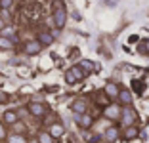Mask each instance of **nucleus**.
Listing matches in <instances>:
<instances>
[{
  "instance_id": "obj_1",
  "label": "nucleus",
  "mask_w": 149,
  "mask_h": 143,
  "mask_svg": "<svg viewBox=\"0 0 149 143\" xmlns=\"http://www.w3.org/2000/svg\"><path fill=\"white\" fill-rule=\"evenodd\" d=\"M52 19H54V25H56L57 29H63V27H65V21H67V10H65V6L61 4V0H57V2H56V8H54Z\"/></svg>"
},
{
  "instance_id": "obj_2",
  "label": "nucleus",
  "mask_w": 149,
  "mask_h": 143,
  "mask_svg": "<svg viewBox=\"0 0 149 143\" xmlns=\"http://www.w3.org/2000/svg\"><path fill=\"white\" fill-rule=\"evenodd\" d=\"M84 76H86V73L82 71V67H80V65H74V67H71V69L67 71L65 82H67V84H77L79 80H82Z\"/></svg>"
},
{
  "instance_id": "obj_3",
  "label": "nucleus",
  "mask_w": 149,
  "mask_h": 143,
  "mask_svg": "<svg viewBox=\"0 0 149 143\" xmlns=\"http://www.w3.org/2000/svg\"><path fill=\"white\" fill-rule=\"evenodd\" d=\"M136 118H138V115L130 105H124V107L120 109V120H123L124 126H132L134 122H136Z\"/></svg>"
},
{
  "instance_id": "obj_4",
  "label": "nucleus",
  "mask_w": 149,
  "mask_h": 143,
  "mask_svg": "<svg viewBox=\"0 0 149 143\" xmlns=\"http://www.w3.org/2000/svg\"><path fill=\"white\" fill-rule=\"evenodd\" d=\"M40 50H42V44L38 40H29L25 44V53H29V56H36Z\"/></svg>"
},
{
  "instance_id": "obj_5",
  "label": "nucleus",
  "mask_w": 149,
  "mask_h": 143,
  "mask_svg": "<svg viewBox=\"0 0 149 143\" xmlns=\"http://www.w3.org/2000/svg\"><path fill=\"white\" fill-rule=\"evenodd\" d=\"M77 124H79L80 128H84V130H88V128L94 124V118L90 117V115H86V113L77 115Z\"/></svg>"
},
{
  "instance_id": "obj_6",
  "label": "nucleus",
  "mask_w": 149,
  "mask_h": 143,
  "mask_svg": "<svg viewBox=\"0 0 149 143\" xmlns=\"http://www.w3.org/2000/svg\"><path fill=\"white\" fill-rule=\"evenodd\" d=\"M29 113L33 117H44L46 115V107L42 103H29Z\"/></svg>"
},
{
  "instance_id": "obj_7",
  "label": "nucleus",
  "mask_w": 149,
  "mask_h": 143,
  "mask_svg": "<svg viewBox=\"0 0 149 143\" xmlns=\"http://www.w3.org/2000/svg\"><path fill=\"white\" fill-rule=\"evenodd\" d=\"M118 90H120V88H118L115 82H107L105 88H103V92H105V95L109 97V99H115V97H117V95H118Z\"/></svg>"
},
{
  "instance_id": "obj_8",
  "label": "nucleus",
  "mask_w": 149,
  "mask_h": 143,
  "mask_svg": "<svg viewBox=\"0 0 149 143\" xmlns=\"http://www.w3.org/2000/svg\"><path fill=\"white\" fill-rule=\"evenodd\" d=\"M103 115H105L107 118H120V109L117 107V105H107L105 111H103Z\"/></svg>"
},
{
  "instance_id": "obj_9",
  "label": "nucleus",
  "mask_w": 149,
  "mask_h": 143,
  "mask_svg": "<svg viewBox=\"0 0 149 143\" xmlns=\"http://www.w3.org/2000/svg\"><path fill=\"white\" fill-rule=\"evenodd\" d=\"M36 40H38L42 46H50V44L54 42V35L48 33V31H42V33H38V38H36Z\"/></svg>"
},
{
  "instance_id": "obj_10",
  "label": "nucleus",
  "mask_w": 149,
  "mask_h": 143,
  "mask_svg": "<svg viewBox=\"0 0 149 143\" xmlns=\"http://www.w3.org/2000/svg\"><path fill=\"white\" fill-rule=\"evenodd\" d=\"M48 134L52 135L54 139H56V137H61V135L65 134V128H63V126L59 124V122H56V124H52V126H50V132H48Z\"/></svg>"
},
{
  "instance_id": "obj_11",
  "label": "nucleus",
  "mask_w": 149,
  "mask_h": 143,
  "mask_svg": "<svg viewBox=\"0 0 149 143\" xmlns=\"http://www.w3.org/2000/svg\"><path fill=\"white\" fill-rule=\"evenodd\" d=\"M71 109H73V113H74V115H82V113H86V101H84V99L73 101Z\"/></svg>"
},
{
  "instance_id": "obj_12",
  "label": "nucleus",
  "mask_w": 149,
  "mask_h": 143,
  "mask_svg": "<svg viewBox=\"0 0 149 143\" xmlns=\"http://www.w3.org/2000/svg\"><path fill=\"white\" fill-rule=\"evenodd\" d=\"M118 101L123 105H130L132 103V94H130V90H118Z\"/></svg>"
},
{
  "instance_id": "obj_13",
  "label": "nucleus",
  "mask_w": 149,
  "mask_h": 143,
  "mask_svg": "<svg viewBox=\"0 0 149 143\" xmlns=\"http://www.w3.org/2000/svg\"><path fill=\"white\" fill-rule=\"evenodd\" d=\"M138 134H140V132H138V128H136L134 124H132V126H126L124 137H126V139H136V137H138Z\"/></svg>"
},
{
  "instance_id": "obj_14",
  "label": "nucleus",
  "mask_w": 149,
  "mask_h": 143,
  "mask_svg": "<svg viewBox=\"0 0 149 143\" xmlns=\"http://www.w3.org/2000/svg\"><path fill=\"white\" fill-rule=\"evenodd\" d=\"M2 118H4L6 124H13V122H17V113L15 111H6Z\"/></svg>"
},
{
  "instance_id": "obj_15",
  "label": "nucleus",
  "mask_w": 149,
  "mask_h": 143,
  "mask_svg": "<svg viewBox=\"0 0 149 143\" xmlns=\"http://www.w3.org/2000/svg\"><path fill=\"white\" fill-rule=\"evenodd\" d=\"M0 48H2V50H10V48H13V40L10 38V36H0Z\"/></svg>"
},
{
  "instance_id": "obj_16",
  "label": "nucleus",
  "mask_w": 149,
  "mask_h": 143,
  "mask_svg": "<svg viewBox=\"0 0 149 143\" xmlns=\"http://www.w3.org/2000/svg\"><path fill=\"white\" fill-rule=\"evenodd\" d=\"M117 135H118V130H117V128H107L103 137H105L107 141H115V139H117Z\"/></svg>"
},
{
  "instance_id": "obj_17",
  "label": "nucleus",
  "mask_w": 149,
  "mask_h": 143,
  "mask_svg": "<svg viewBox=\"0 0 149 143\" xmlns=\"http://www.w3.org/2000/svg\"><path fill=\"white\" fill-rule=\"evenodd\" d=\"M38 143H54V137L48 132H42V134H38Z\"/></svg>"
},
{
  "instance_id": "obj_18",
  "label": "nucleus",
  "mask_w": 149,
  "mask_h": 143,
  "mask_svg": "<svg viewBox=\"0 0 149 143\" xmlns=\"http://www.w3.org/2000/svg\"><path fill=\"white\" fill-rule=\"evenodd\" d=\"M80 67H82V71H84V73H92V71H94V63H92V61H88V59H84L82 61V63H80Z\"/></svg>"
},
{
  "instance_id": "obj_19",
  "label": "nucleus",
  "mask_w": 149,
  "mask_h": 143,
  "mask_svg": "<svg viewBox=\"0 0 149 143\" xmlns=\"http://www.w3.org/2000/svg\"><path fill=\"white\" fill-rule=\"evenodd\" d=\"M132 86H134V92H136V94H141V92H143V82H140V80H134Z\"/></svg>"
},
{
  "instance_id": "obj_20",
  "label": "nucleus",
  "mask_w": 149,
  "mask_h": 143,
  "mask_svg": "<svg viewBox=\"0 0 149 143\" xmlns=\"http://www.w3.org/2000/svg\"><path fill=\"white\" fill-rule=\"evenodd\" d=\"M10 143H27V141L23 139V135L15 134V135H12V137H10Z\"/></svg>"
},
{
  "instance_id": "obj_21",
  "label": "nucleus",
  "mask_w": 149,
  "mask_h": 143,
  "mask_svg": "<svg viewBox=\"0 0 149 143\" xmlns=\"http://www.w3.org/2000/svg\"><path fill=\"white\" fill-rule=\"evenodd\" d=\"M12 2H13V0H0V8H4V10H8L10 6H12Z\"/></svg>"
},
{
  "instance_id": "obj_22",
  "label": "nucleus",
  "mask_w": 149,
  "mask_h": 143,
  "mask_svg": "<svg viewBox=\"0 0 149 143\" xmlns=\"http://www.w3.org/2000/svg\"><path fill=\"white\" fill-rule=\"evenodd\" d=\"M6 137V130H4V126L0 124V139H4Z\"/></svg>"
},
{
  "instance_id": "obj_23",
  "label": "nucleus",
  "mask_w": 149,
  "mask_h": 143,
  "mask_svg": "<svg viewBox=\"0 0 149 143\" xmlns=\"http://www.w3.org/2000/svg\"><path fill=\"white\" fill-rule=\"evenodd\" d=\"M145 50H147V52H149V40H147V42H145Z\"/></svg>"
},
{
  "instance_id": "obj_24",
  "label": "nucleus",
  "mask_w": 149,
  "mask_h": 143,
  "mask_svg": "<svg viewBox=\"0 0 149 143\" xmlns=\"http://www.w3.org/2000/svg\"><path fill=\"white\" fill-rule=\"evenodd\" d=\"M0 29H4V21L2 19H0Z\"/></svg>"
},
{
  "instance_id": "obj_25",
  "label": "nucleus",
  "mask_w": 149,
  "mask_h": 143,
  "mask_svg": "<svg viewBox=\"0 0 149 143\" xmlns=\"http://www.w3.org/2000/svg\"><path fill=\"white\" fill-rule=\"evenodd\" d=\"M29 143H38V139H31V141H29Z\"/></svg>"
},
{
  "instance_id": "obj_26",
  "label": "nucleus",
  "mask_w": 149,
  "mask_h": 143,
  "mask_svg": "<svg viewBox=\"0 0 149 143\" xmlns=\"http://www.w3.org/2000/svg\"><path fill=\"white\" fill-rule=\"evenodd\" d=\"M52 2H57V0H52Z\"/></svg>"
}]
</instances>
